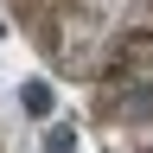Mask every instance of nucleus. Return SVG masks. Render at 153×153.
Masks as SVG:
<instances>
[{
  "label": "nucleus",
  "mask_w": 153,
  "mask_h": 153,
  "mask_svg": "<svg viewBox=\"0 0 153 153\" xmlns=\"http://www.w3.org/2000/svg\"><path fill=\"white\" fill-rule=\"evenodd\" d=\"M7 13L76 83L153 76V0H7Z\"/></svg>",
  "instance_id": "nucleus-1"
}]
</instances>
